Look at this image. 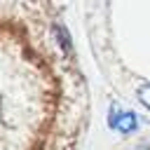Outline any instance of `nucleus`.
Returning <instances> with one entry per match:
<instances>
[{
    "instance_id": "f03ea898",
    "label": "nucleus",
    "mask_w": 150,
    "mask_h": 150,
    "mask_svg": "<svg viewBox=\"0 0 150 150\" xmlns=\"http://www.w3.org/2000/svg\"><path fill=\"white\" fill-rule=\"evenodd\" d=\"M138 98H141V103H143L145 108H150V84H143V87L138 89Z\"/></svg>"
},
{
    "instance_id": "7ed1b4c3",
    "label": "nucleus",
    "mask_w": 150,
    "mask_h": 150,
    "mask_svg": "<svg viewBox=\"0 0 150 150\" xmlns=\"http://www.w3.org/2000/svg\"><path fill=\"white\" fill-rule=\"evenodd\" d=\"M136 150H150V145H138Z\"/></svg>"
},
{
    "instance_id": "f257e3e1",
    "label": "nucleus",
    "mask_w": 150,
    "mask_h": 150,
    "mask_svg": "<svg viewBox=\"0 0 150 150\" xmlns=\"http://www.w3.org/2000/svg\"><path fill=\"white\" fill-rule=\"evenodd\" d=\"M108 124H110L115 131L129 134V131L136 129V115L129 112V110H110V115H108Z\"/></svg>"
}]
</instances>
